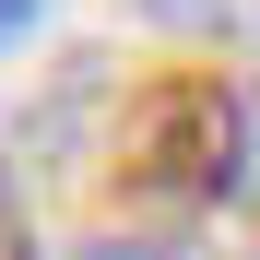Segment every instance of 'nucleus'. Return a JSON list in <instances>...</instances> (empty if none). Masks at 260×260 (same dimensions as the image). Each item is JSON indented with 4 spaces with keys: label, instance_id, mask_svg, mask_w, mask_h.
<instances>
[{
    "label": "nucleus",
    "instance_id": "20e7f679",
    "mask_svg": "<svg viewBox=\"0 0 260 260\" xmlns=\"http://www.w3.org/2000/svg\"><path fill=\"white\" fill-rule=\"evenodd\" d=\"M12 24H24V0H0V48H12Z\"/></svg>",
    "mask_w": 260,
    "mask_h": 260
},
{
    "label": "nucleus",
    "instance_id": "7ed1b4c3",
    "mask_svg": "<svg viewBox=\"0 0 260 260\" xmlns=\"http://www.w3.org/2000/svg\"><path fill=\"white\" fill-rule=\"evenodd\" d=\"M0 260H36V248H24V213H12V201H0Z\"/></svg>",
    "mask_w": 260,
    "mask_h": 260
},
{
    "label": "nucleus",
    "instance_id": "f257e3e1",
    "mask_svg": "<svg viewBox=\"0 0 260 260\" xmlns=\"http://www.w3.org/2000/svg\"><path fill=\"white\" fill-rule=\"evenodd\" d=\"M225 154H237V95L225 83H142L107 130V201L118 213H201L225 201Z\"/></svg>",
    "mask_w": 260,
    "mask_h": 260
},
{
    "label": "nucleus",
    "instance_id": "f03ea898",
    "mask_svg": "<svg viewBox=\"0 0 260 260\" xmlns=\"http://www.w3.org/2000/svg\"><path fill=\"white\" fill-rule=\"evenodd\" d=\"M225 201H237L248 225H260V83L237 95V154H225Z\"/></svg>",
    "mask_w": 260,
    "mask_h": 260
}]
</instances>
